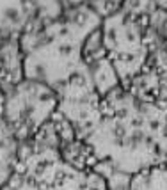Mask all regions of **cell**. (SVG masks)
Instances as JSON below:
<instances>
[{
    "label": "cell",
    "mask_w": 167,
    "mask_h": 190,
    "mask_svg": "<svg viewBox=\"0 0 167 190\" xmlns=\"http://www.w3.org/2000/svg\"><path fill=\"white\" fill-rule=\"evenodd\" d=\"M102 20L87 4L69 6L62 16L20 36L25 78L59 91L73 77L86 73L84 44Z\"/></svg>",
    "instance_id": "6da1fadb"
},
{
    "label": "cell",
    "mask_w": 167,
    "mask_h": 190,
    "mask_svg": "<svg viewBox=\"0 0 167 190\" xmlns=\"http://www.w3.org/2000/svg\"><path fill=\"white\" fill-rule=\"evenodd\" d=\"M68 7V0H0V34L23 36L62 16Z\"/></svg>",
    "instance_id": "3957f363"
},
{
    "label": "cell",
    "mask_w": 167,
    "mask_h": 190,
    "mask_svg": "<svg viewBox=\"0 0 167 190\" xmlns=\"http://www.w3.org/2000/svg\"><path fill=\"white\" fill-rule=\"evenodd\" d=\"M59 94L50 85L22 78L2 96V117L18 142H27L55 116Z\"/></svg>",
    "instance_id": "7a4b0ae2"
}]
</instances>
